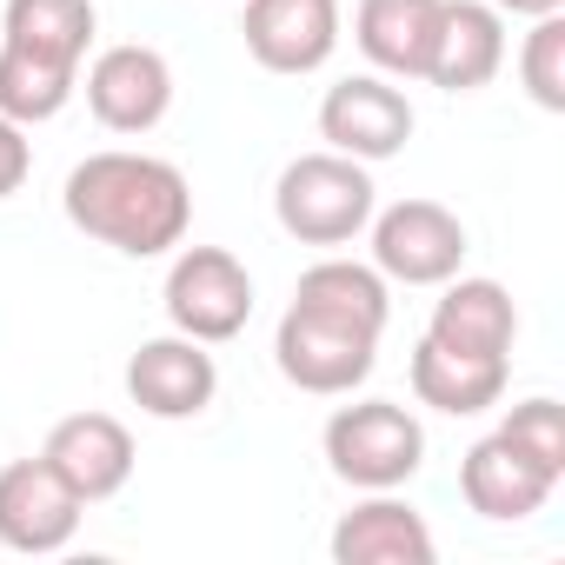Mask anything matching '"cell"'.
Listing matches in <instances>:
<instances>
[{"label":"cell","instance_id":"6da1fadb","mask_svg":"<svg viewBox=\"0 0 565 565\" xmlns=\"http://www.w3.org/2000/svg\"><path fill=\"white\" fill-rule=\"evenodd\" d=\"M386 320H393V294H386L380 266L320 259L300 273L294 307L279 313L273 366L287 373V386H300L313 399H340L373 373Z\"/></svg>","mask_w":565,"mask_h":565},{"label":"cell","instance_id":"7a4b0ae2","mask_svg":"<svg viewBox=\"0 0 565 565\" xmlns=\"http://www.w3.org/2000/svg\"><path fill=\"white\" fill-rule=\"evenodd\" d=\"M61 206L67 220L127 253V259H160L186 239L193 226V186L173 160L160 153H127V147H107V153H87L67 186H61Z\"/></svg>","mask_w":565,"mask_h":565},{"label":"cell","instance_id":"3957f363","mask_svg":"<svg viewBox=\"0 0 565 565\" xmlns=\"http://www.w3.org/2000/svg\"><path fill=\"white\" fill-rule=\"evenodd\" d=\"M380 206V186L366 173V160H347V153H300L287 160V173H279L273 186V220L287 226L300 246H347L366 233Z\"/></svg>","mask_w":565,"mask_h":565},{"label":"cell","instance_id":"277c9868","mask_svg":"<svg viewBox=\"0 0 565 565\" xmlns=\"http://www.w3.org/2000/svg\"><path fill=\"white\" fill-rule=\"evenodd\" d=\"M327 466L360 492H393L426 466V426L399 399H360L327 419Z\"/></svg>","mask_w":565,"mask_h":565},{"label":"cell","instance_id":"5b68a950","mask_svg":"<svg viewBox=\"0 0 565 565\" xmlns=\"http://www.w3.org/2000/svg\"><path fill=\"white\" fill-rule=\"evenodd\" d=\"M167 320L200 347H226L253 320V273L226 246H180L167 266Z\"/></svg>","mask_w":565,"mask_h":565},{"label":"cell","instance_id":"8992f818","mask_svg":"<svg viewBox=\"0 0 565 565\" xmlns=\"http://www.w3.org/2000/svg\"><path fill=\"white\" fill-rule=\"evenodd\" d=\"M373 266L386 273V287H446L466 259V226L439 200H393L386 213L373 206Z\"/></svg>","mask_w":565,"mask_h":565},{"label":"cell","instance_id":"52a82bcc","mask_svg":"<svg viewBox=\"0 0 565 565\" xmlns=\"http://www.w3.org/2000/svg\"><path fill=\"white\" fill-rule=\"evenodd\" d=\"M81 532V499L47 459H14L0 466V545L21 558L67 552Z\"/></svg>","mask_w":565,"mask_h":565},{"label":"cell","instance_id":"ba28073f","mask_svg":"<svg viewBox=\"0 0 565 565\" xmlns=\"http://www.w3.org/2000/svg\"><path fill=\"white\" fill-rule=\"evenodd\" d=\"M320 140L347 160H393L406 140H413V100L380 81V74H353L340 87H327L320 100Z\"/></svg>","mask_w":565,"mask_h":565},{"label":"cell","instance_id":"9c48e42d","mask_svg":"<svg viewBox=\"0 0 565 565\" xmlns=\"http://www.w3.org/2000/svg\"><path fill=\"white\" fill-rule=\"evenodd\" d=\"M87 107L107 134H153L173 107V67L160 47L120 41L87 67Z\"/></svg>","mask_w":565,"mask_h":565},{"label":"cell","instance_id":"30bf717a","mask_svg":"<svg viewBox=\"0 0 565 565\" xmlns=\"http://www.w3.org/2000/svg\"><path fill=\"white\" fill-rule=\"evenodd\" d=\"M239 34L266 74H320L340 47V0H246Z\"/></svg>","mask_w":565,"mask_h":565},{"label":"cell","instance_id":"8fae6325","mask_svg":"<svg viewBox=\"0 0 565 565\" xmlns=\"http://www.w3.org/2000/svg\"><path fill=\"white\" fill-rule=\"evenodd\" d=\"M220 393V366L200 340L186 333H167V340H147L134 360H127V399L147 413V419H200Z\"/></svg>","mask_w":565,"mask_h":565},{"label":"cell","instance_id":"7c38bea8","mask_svg":"<svg viewBox=\"0 0 565 565\" xmlns=\"http://www.w3.org/2000/svg\"><path fill=\"white\" fill-rule=\"evenodd\" d=\"M41 459L74 486L81 505H100V499H114V492L134 479V433H127L114 413H67V419L47 433Z\"/></svg>","mask_w":565,"mask_h":565},{"label":"cell","instance_id":"4fadbf2b","mask_svg":"<svg viewBox=\"0 0 565 565\" xmlns=\"http://www.w3.org/2000/svg\"><path fill=\"white\" fill-rule=\"evenodd\" d=\"M552 472L545 466H532L505 433H492V439H479L472 452H466V466H459V492H466V505L479 512V519H492V525H519V519H532L545 499H552Z\"/></svg>","mask_w":565,"mask_h":565},{"label":"cell","instance_id":"5bb4252c","mask_svg":"<svg viewBox=\"0 0 565 565\" xmlns=\"http://www.w3.org/2000/svg\"><path fill=\"white\" fill-rule=\"evenodd\" d=\"M499 67H505V14L492 0H446L426 81L446 94H479Z\"/></svg>","mask_w":565,"mask_h":565},{"label":"cell","instance_id":"9a60e30c","mask_svg":"<svg viewBox=\"0 0 565 565\" xmlns=\"http://www.w3.org/2000/svg\"><path fill=\"white\" fill-rule=\"evenodd\" d=\"M333 558L340 565H433L439 545H433V525L406 499L373 492L366 505H353L333 525Z\"/></svg>","mask_w":565,"mask_h":565},{"label":"cell","instance_id":"2e32d148","mask_svg":"<svg viewBox=\"0 0 565 565\" xmlns=\"http://www.w3.org/2000/svg\"><path fill=\"white\" fill-rule=\"evenodd\" d=\"M439 14H446V0H360L353 41H360V54H366L380 74L426 81L433 41H439Z\"/></svg>","mask_w":565,"mask_h":565},{"label":"cell","instance_id":"e0dca14e","mask_svg":"<svg viewBox=\"0 0 565 565\" xmlns=\"http://www.w3.org/2000/svg\"><path fill=\"white\" fill-rule=\"evenodd\" d=\"M426 340H439L452 353H492V360H505L512 340H519V307H512V294L499 287V279H459L452 273L439 307H433Z\"/></svg>","mask_w":565,"mask_h":565},{"label":"cell","instance_id":"ac0fdd59","mask_svg":"<svg viewBox=\"0 0 565 565\" xmlns=\"http://www.w3.org/2000/svg\"><path fill=\"white\" fill-rule=\"evenodd\" d=\"M413 393L433 413L472 419V413H486V406L505 399V360H492V353H452L439 340H419L413 347Z\"/></svg>","mask_w":565,"mask_h":565},{"label":"cell","instance_id":"d6986e66","mask_svg":"<svg viewBox=\"0 0 565 565\" xmlns=\"http://www.w3.org/2000/svg\"><path fill=\"white\" fill-rule=\"evenodd\" d=\"M0 47L34 54L47 67H74L94 47V0H8V21H0Z\"/></svg>","mask_w":565,"mask_h":565},{"label":"cell","instance_id":"ffe728a7","mask_svg":"<svg viewBox=\"0 0 565 565\" xmlns=\"http://www.w3.org/2000/svg\"><path fill=\"white\" fill-rule=\"evenodd\" d=\"M81 74L74 67H47L34 54H14V47H0V114L21 120V127H41L54 120L67 100H74Z\"/></svg>","mask_w":565,"mask_h":565},{"label":"cell","instance_id":"44dd1931","mask_svg":"<svg viewBox=\"0 0 565 565\" xmlns=\"http://www.w3.org/2000/svg\"><path fill=\"white\" fill-rule=\"evenodd\" d=\"M519 81L532 94V107L565 114V14H539L525 47H519Z\"/></svg>","mask_w":565,"mask_h":565},{"label":"cell","instance_id":"7402d4cb","mask_svg":"<svg viewBox=\"0 0 565 565\" xmlns=\"http://www.w3.org/2000/svg\"><path fill=\"white\" fill-rule=\"evenodd\" d=\"M499 433H505L532 466H545L552 479H565V406H558V399H545V393H539V399L512 406Z\"/></svg>","mask_w":565,"mask_h":565},{"label":"cell","instance_id":"603a6c76","mask_svg":"<svg viewBox=\"0 0 565 565\" xmlns=\"http://www.w3.org/2000/svg\"><path fill=\"white\" fill-rule=\"evenodd\" d=\"M28 173H34V140H28L21 120L0 114V200H14L28 186Z\"/></svg>","mask_w":565,"mask_h":565},{"label":"cell","instance_id":"cb8c5ba5","mask_svg":"<svg viewBox=\"0 0 565 565\" xmlns=\"http://www.w3.org/2000/svg\"><path fill=\"white\" fill-rule=\"evenodd\" d=\"M499 14H525V21H539V14H565V0H492Z\"/></svg>","mask_w":565,"mask_h":565}]
</instances>
